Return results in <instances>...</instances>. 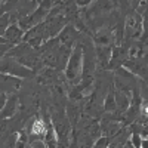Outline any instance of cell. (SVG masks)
<instances>
[{
  "label": "cell",
  "instance_id": "1",
  "mask_svg": "<svg viewBox=\"0 0 148 148\" xmlns=\"http://www.w3.org/2000/svg\"><path fill=\"white\" fill-rule=\"evenodd\" d=\"M82 73H83V47L77 45L68 58L65 76L71 83H77L82 77Z\"/></svg>",
  "mask_w": 148,
  "mask_h": 148
},
{
  "label": "cell",
  "instance_id": "2",
  "mask_svg": "<svg viewBox=\"0 0 148 148\" xmlns=\"http://www.w3.org/2000/svg\"><path fill=\"white\" fill-rule=\"evenodd\" d=\"M0 73H2V74H8V76H12V77H16V79L33 77V74H34L31 70H28L27 67L21 65L18 61H14V59L5 61V62L0 65Z\"/></svg>",
  "mask_w": 148,
  "mask_h": 148
},
{
  "label": "cell",
  "instance_id": "3",
  "mask_svg": "<svg viewBox=\"0 0 148 148\" xmlns=\"http://www.w3.org/2000/svg\"><path fill=\"white\" fill-rule=\"evenodd\" d=\"M2 37L5 39V42L8 45H18L24 37V31L21 30L19 25H16V24H10Z\"/></svg>",
  "mask_w": 148,
  "mask_h": 148
},
{
  "label": "cell",
  "instance_id": "4",
  "mask_svg": "<svg viewBox=\"0 0 148 148\" xmlns=\"http://www.w3.org/2000/svg\"><path fill=\"white\" fill-rule=\"evenodd\" d=\"M142 30V19L138 14H132L129 15L126 21V34L129 37H138Z\"/></svg>",
  "mask_w": 148,
  "mask_h": 148
},
{
  "label": "cell",
  "instance_id": "5",
  "mask_svg": "<svg viewBox=\"0 0 148 148\" xmlns=\"http://www.w3.org/2000/svg\"><path fill=\"white\" fill-rule=\"evenodd\" d=\"M76 37H77L76 28H74L73 25H65L62 30H61L59 36H58V42L62 46L71 49V46L74 45V42H76Z\"/></svg>",
  "mask_w": 148,
  "mask_h": 148
},
{
  "label": "cell",
  "instance_id": "6",
  "mask_svg": "<svg viewBox=\"0 0 148 148\" xmlns=\"http://www.w3.org/2000/svg\"><path fill=\"white\" fill-rule=\"evenodd\" d=\"M19 88V80L16 77L8 76V74H0V90H10Z\"/></svg>",
  "mask_w": 148,
  "mask_h": 148
},
{
  "label": "cell",
  "instance_id": "7",
  "mask_svg": "<svg viewBox=\"0 0 148 148\" xmlns=\"http://www.w3.org/2000/svg\"><path fill=\"white\" fill-rule=\"evenodd\" d=\"M31 133L34 135V136H43V135H46V125L45 121L37 119L33 121V126H31Z\"/></svg>",
  "mask_w": 148,
  "mask_h": 148
},
{
  "label": "cell",
  "instance_id": "8",
  "mask_svg": "<svg viewBox=\"0 0 148 148\" xmlns=\"http://www.w3.org/2000/svg\"><path fill=\"white\" fill-rule=\"evenodd\" d=\"M16 105H18V98L16 96H12L10 99H9V102L5 104V110H3L2 117L12 116V114H14V111H15V108H16Z\"/></svg>",
  "mask_w": 148,
  "mask_h": 148
},
{
  "label": "cell",
  "instance_id": "9",
  "mask_svg": "<svg viewBox=\"0 0 148 148\" xmlns=\"http://www.w3.org/2000/svg\"><path fill=\"white\" fill-rule=\"evenodd\" d=\"M5 104H6V95H5L3 92H0V111L3 110Z\"/></svg>",
  "mask_w": 148,
  "mask_h": 148
},
{
  "label": "cell",
  "instance_id": "10",
  "mask_svg": "<svg viewBox=\"0 0 148 148\" xmlns=\"http://www.w3.org/2000/svg\"><path fill=\"white\" fill-rule=\"evenodd\" d=\"M141 113H142V116L148 117V104H142V107H141Z\"/></svg>",
  "mask_w": 148,
  "mask_h": 148
},
{
  "label": "cell",
  "instance_id": "11",
  "mask_svg": "<svg viewBox=\"0 0 148 148\" xmlns=\"http://www.w3.org/2000/svg\"><path fill=\"white\" fill-rule=\"evenodd\" d=\"M90 2H92V0H76V3H77L79 6H88Z\"/></svg>",
  "mask_w": 148,
  "mask_h": 148
}]
</instances>
